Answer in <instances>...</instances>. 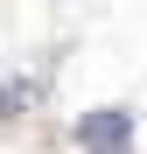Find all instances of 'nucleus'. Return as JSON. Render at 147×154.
Here are the masks:
<instances>
[{
    "instance_id": "nucleus-2",
    "label": "nucleus",
    "mask_w": 147,
    "mask_h": 154,
    "mask_svg": "<svg viewBox=\"0 0 147 154\" xmlns=\"http://www.w3.org/2000/svg\"><path fill=\"white\" fill-rule=\"evenodd\" d=\"M28 98V84H0V119H14V105Z\"/></svg>"
},
{
    "instance_id": "nucleus-1",
    "label": "nucleus",
    "mask_w": 147,
    "mask_h": 154,
    "mask_svg": "<svg viewBox=\"0 0 147 154\" xmlns=\"http://www.w3.org/2000/svg\"><path fill=\"white\" fill-rule=\"evenodd\" d=\"M77 147L84 154H126L133 147V112H119V105H98L77 119Z\"/></svg>"
}]
</instances>
